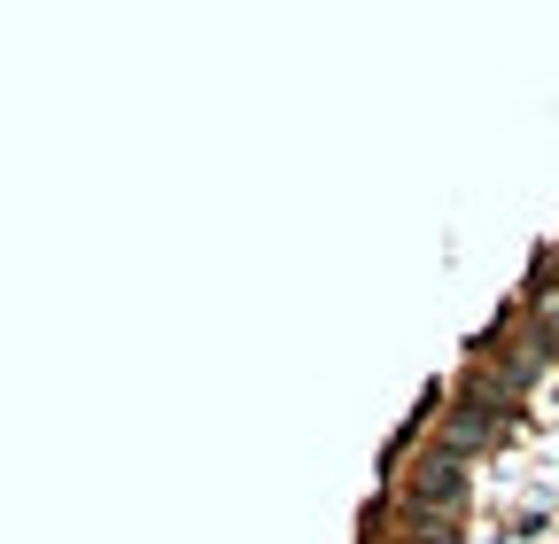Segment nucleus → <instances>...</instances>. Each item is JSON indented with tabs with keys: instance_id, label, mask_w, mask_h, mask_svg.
Returning <instances> with one entry per match:
<instances>
[{
	"instance_id": "nucleus-1",
	"label": "nucleus",
	"mask_w": 559,
	"mask_h": 544,
	"mask_svg": "<svg viewBox=\"0 0 559 544\" xmlns=\"http://www.w3.org/2000/svg\"><path fill=\"white\" fill-rule=\"evenodd\" d=\"M466 498V459L459 451H428L412 466V513H459Z\"/></svg>"
},
{
	"instance_id": "nucleus-2",
	"label": "nucleus",
	"mask_w": 559,
	"mask_h": 544,
	"mask_svg": "<svg viewBox=\"0 0 559 544\" xmlns=\"http://www.w3.org/2000/svg\"><path fill=\"white\" fill-rule=\"evenodd\" d=\"M489 428H498V404H489V397L474 389V397L459 404V413L443 421V451H459V459H466L474 444H489Z\"/></svg>"
}]
</instances>
